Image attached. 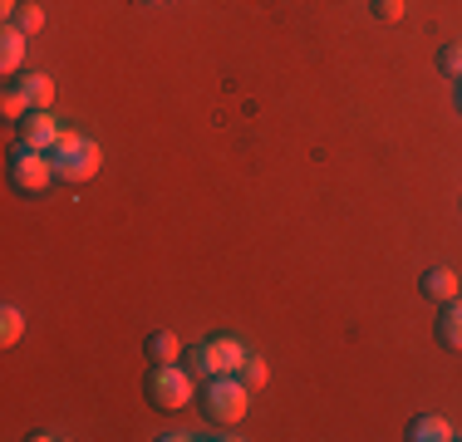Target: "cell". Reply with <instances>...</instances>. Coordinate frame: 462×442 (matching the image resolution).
Masks as SVG:
<instances>
[{
	"label": "cell",
	"instance_id": "obj_1",
	"mask_svg": "<svg viewBox=\"0 0 462 442\" xmlns=\"http://www.w3.org/2000/svg\"><path fill=\"white\" fill-rule=\"evenodd\" d=\"M197 408H202L207 423L236 428L241 418H246V408H251V389L236 379V373H217V379H202V389H197Z\"/></svg>",
	"mask_w": 462,
	"mask_h": 442
},
{
	"label": "cell",
	"instance_id": "obj_2",
	"mask_svg": "<svg viewBox=\"0 0 462 442\" xmlns=\"http://www.w3.org/2000/svg\"><path fill=\"white\" fill-rule=\"evenodd\" d=\"M50 158H54V177H60V182H89V177H98V168H104L98 143L79 138L74 128H64L60 138H54Z\"/></svg>",
	"mask_w": 462,
	"mask_h": 442
},
{
	"label": "cell",
	"instance_id": "obj_3",
	"mask_svg": "<svg viewBox=\"0 0 462 442\" xmlns=\"http://www.w3.org/2000/svg\"><path fill=\"white\" fill-rule=\"evenodd\" d=\"M241 364H246V345L231 335H217L207 339V345L187 349V369H192V379H217V373H241Z\"/></svg>",
	"mask_w": 462,
	"mask_h": 442
},
{
	"label": "cell",
	"instance_id": "obj_4",
	"mask_svg": "<svg viewBox=\"0 0 462 442\" xmlns=\"http://www.w3.org/2000/svg\"><path fill=\"white\" fill-rule=\"evenodd\" d=\"M187 398H197L192 369H182V364H152L148 369V403L162 408V413H178V408H187Z\"/></svg>",
	"mask_w": 462,
	"mask_h": 442
},
{
	"label": "cell",
	"instance_id": "obj_5",
	"mask_svg": "<svg viewBox=\"0 0 462 442\" xmlns=\"http://www.w3.org/2000/svg\"><path fill=\"white\" fill-rule=\"evenodd\" d=\"M10 182H15V192L40 197V192L54 182V158H50L45 148H30V143H20V148L10 152Z\"/></svg>",
	"mask_w": 462,
	"mask_h": 442
},
{
	"label": "cell",
	"instance_id": "obj_6",
	"mask_svg": "<svg viewBox=\"0 0 462 442\" xmlns=\"http://www.w3.org/2000/svg\"><path fill=\"white\" fill-rule=\"evenodd\" d=\"M60 118L50 114V108H30L25 118H20V143H30V148H54V138H60Z\"/></svg>",
	"mask_w": 462,
	"mask_h": 442
},
{
	"label": "cell",
	"instance_id": "obj_7",
	"mask_svg": "<svg viewBox=\"0 0 462 442\" xmlns=\"http://www.w3.org/2000/svg\"><path fill=\"white\" fill-rule=\"evenodd\" d=\"M418 290H423L428 300L448 305L453 295H462V281H457V271H448V265H433V271L418 275Z\"/></svg>",
	"mask_w": 462,
	"mask_h": 442
},
{
	"label": "cell",
	"instance_id": "obj_8",
	"mask_svg": "<svg viewBox=\"0 0 462 442\" xmlns=\"http://www.w3.org/2000/svg\"><path fill=\"white\" fill-rule=\"evenodd\" d=\"M438 345L448 354H462V295L443 305V315H438Z\"/></svg>",
	"mask_w": 462,
	"mask_h": 442
},
{
	"label": "cell",
	"instance_id": "obj_9",
	"mask_svg": "<svg viewBox=\"0 0 462 442\" xmlns=\"http://www.w3.org/2000/svg\"><path fill=\"white\" fill-rule=\"evenodd\" d=\"M453 423H448L443 413H418L409 423V442H453Z\"/></svg>",
	"mask_w": 462,
	"mask_h": 442
},
{
	"label": "cell",
	"instance_id": "obj_10",
	"mask_svg": "<svg viewBox=\"0 0 462 442\" xmlns=\"http://www.w3.org/2000/svg\"><path fill=\"white\" fill-rule=\"evenodd\" d=\"M25 44H30L25 30H15V25L0 30V74H20V64H25Z\"/></svg>",
	"mask_w": 462,
	"mask_h": 442
},
{
	"label": "cell",
	"instance_id": "obj_11",
	"mask_svg": "<svg viewBox=\"0 0 462 442\" xmlns=\"http://www.w3.org/2000/svg\"><path fill=\"white\" fill-rule=\"evenodd\" d=\"M143 354H148L152 364H182V339L172 335V329H152V335L143 339Z\"/></svg>",
	"mask_w": 462,
	"mask_h": 442
},
{
	"label": "cell",
	"instance_id": "obj_12",
	"mask_svg": "<svg viewBox=\"0 0 462 442\" xmlns=\"http://www.w3.org/2000/svg\"><path fill=\"white\" fill-rule=\"evenodd\" d=\"M20 88H25V98H30V108H50L54 104V79L50 74H25V79H20Z\"/></svg>",
	"mask_w": 462,
	"mask_h": 442
},
{
	"label": "cell",
	"instance_id": "obj_13",
	"mask_svg": "<svg viewBox=\"0 0 462 442\" xmlns=\"http://www.w3.org/2000/svg\"><path fill=\"white\" fill-rule=\"evenodd\" d=\"M20 335H25V315H20L15 305H5L0 309V349H15Z\"/></svg>",
	"mask_w": 462,
	"mask_h": 442
},
{
	"label": "cell",
	"instance_id": "obj_14",
	"mask_svg": "<svg viewBox=\"0 0 462 442\" xmlns=\"http://www.w3.org/2000/svg\"><path fill=\"white\" fill-rule=\"evenodd\" d=\"M10 25L25 30V35H40V30H45V10H40L35 0H20V10L10 15Z\"/></svg>",
	"mask_w": 462,
	"mask_h": 442
},
{
	"label": "cell",
	"instance_id": "obj_15",
	"mask_svg": "<svg viewBox=\"0 0 462 442\" xmlns=\"http://www.w3.org/2000/svg\"><path fill=\"white\" fill-rule=\"evenodd\" d=\"M236 379L246 383L251 393H256V389H266V379H271L266 359H261V354H246V364H241V373H236Z\"/></svg>",
	"mask_w": 462,
	"mask_h": 442
},
{
	"label": "cell",
	"instance_id": "obj_16",
	"mask_svg": "<svg viewBox=\"0 0 462 442\" xmlns=\"http://www.w3.org/2000/svg\"><path fill=\"white\" fill-rule=\"evenodd\" d=\"M0 114L15 118V124L30 114V98H25V88H20V84H5V94H0Z\"/></svg>",
	"mask_w": 462,
	"mask_h": 442
},
{
	"label": "cell",
	"instance_id": "obj_17",
	"mask_svg": "<svg viewBox=\"0 0 462 442\" xmlns=\"http://www.w3.org/2000/svg\"><path fill=\"white\" fill-rule=\"evenodd\" d=\"M438 69H443L448 79H462V40H453V44L438 50Z\"/></svg>",
	"mask_w": 462,
	"mask_h": 442
},
{
	"label": "cell",
	"instance_id": "obj_18",
	"mask_svg": "<svg viewBox=\"0 0 462 442\" xmlns=\"http://www.w3.org/2000/svg\"><path fill=\"white\" fill-rule=\"evenodd\" d=\"M374 15L379 20H403V0H374Z\"/></svg>",
	"mask_w": 462,
	"mask_h": 442
},
{
	"label": "cell",
	"instance_id": "obj_19",
	"mask_svg": "<svg viewBox=\"0 0 462 442\" xmlns=\"http://www.w3.org/2000/svg\"><path fill=\"white\" fill-rule=\"evenodd\" d=\"M0 10H5V20H10V15L20 10V0H0Z\"/></svg>",
	"mask_w": 462,
	"mask_h": 442
},
{
	"label": "cell",
	"instance_id": "obj_20",
	"mask_svg": "<svg viewBox=\"0 0 462 442\" xmlns=\"http://www.w3.org/2000/svg\"><path fill=\"white\" fill-rule=\"evenodd\" d=\"M457 108H462V79H457Z\"/></svg>",
	"mask_w": 462,
	"mask_h": 442
}]
</instances>
